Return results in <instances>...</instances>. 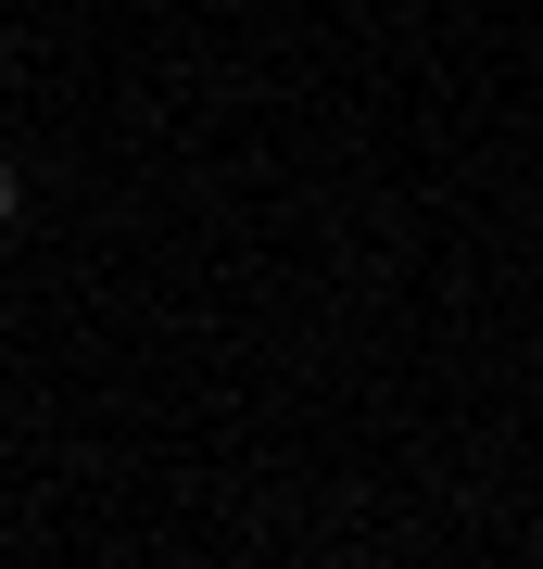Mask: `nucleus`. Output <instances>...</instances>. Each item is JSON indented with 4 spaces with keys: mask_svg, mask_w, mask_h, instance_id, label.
Listing matches in <instances>:
<instances>
[{
    "mask_svg": "<svg viewBox=\"0 0 543 569\" xmlns=\"http://www.w3.org/2000/svg\"><path fill=\"white\" fill-rule=\"evenodd\" d=\"M13 203H26V178H13V164H0V228H13Z\"/></svg>",
    "mask_w": 543,
    "mask_h": 569,
    "instance_id": "1",
    "label": "nucleus"
},
{
    "mask_svg": "<svg viewBox=\"0 0 543 569\" xmlns=\"http://www.w3.org/2000/svg\"><path fill=\"white\" fill-rule=\"evenodd\" d=\"M0 63H13V39H0Z\"/></svg>",
    "mask_w": 543,
    "mask_h": 569,
    "instance_id": "2",
    "label": "nucleus"
}]
</instances>
